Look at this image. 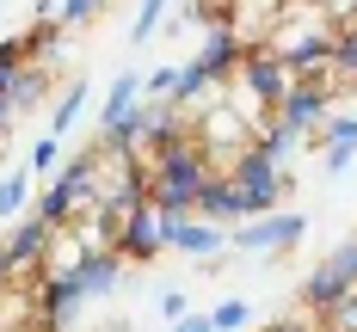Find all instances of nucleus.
<instances>
[{
  "instance_id": "obj_1",
  "label": "nucleus",
  "mask_w": 357,
  "mask_h": 332,
  "mask_svg": "<svg viewBox=\"0 0 357 332\" xmlns=\"http://www.w3.org/2000/svg\"><path fill=\"white\" fill-rule=\"evenodd\" d=\"M333 43H339V19L321 0H284V13L265 31V49H278L296 68V80H326L333 74Z\"/></svg>"
},
{
  "instance_id": "obj_2",
  "label": "nucleus",
  "mask_w": 357,
  "mask_h": 332,
  "mask_svg": "<svg viewBox=\"0 0 357 332\" xmlns=\"http://www.w3.org/2000/svg\"><path fill=\"white\" fill-rule=\"evenodd\" d=\"M215 173H222V160L197 136H173L167 148L148 154V203L167 210V216H197V191Z\"/></svg>"
},
{
  "instance_id": "obj_3",
  "label": "nucleus",
  "mask_w": 357,
  "mask_h": 332,
  "mask_svg": "<svg viewBox=\"0 0 357 332\" xmlns=\"http://www.w3.org/2000/svg\"><path fill=\"white\" fill-rule=\"evenodd\" d=\"M99 166H105V148L93 142L86 154H74L68 166H62V179L31 203V216L50 221V228H74L80 216H93L99 210Z\"/></svg>"
},
{
  "instance_id": "obj_4",
  "label": "nucleus",
  "mask_w": 357,
  "mask_h": 332,
  "mask_svg": "<svg viewBox=\"0 0 357 332\" xmlns=\"http://www.w3.org/2000/svg\"><path fill=\"white\" fill-rule=\"evenodd\" d=\"M222 173H228V179L247 191L252 216H271V210H284V203H289V191H296V173H289L284 160H271L265 148H252V142L241 148V154H234Z\"/></svg>"
},
{
  "instance_id": "obj_5",
  "label": "nucleus",
  "mask_w": 357,
  "mask_h": 332,
  "mask_svg": "<svg viewBox=\"0 0 357 332\" xmlns=\"http://www.w3.org/2000/svg\"><path fill=\"white\" fill-rule=\"evenodd\" d=\"M228 86H241L247 99H259L265 111H278L289 99V86H296V68H289L278 49H265V43H252L247 56H241V74L228 80Z\"/></svg>"
},
{
  "instance_id": "obj_6",
  "label": "nucleus",
  "mask_w": 357,
  "mask_h": 332,
  "mask_svg": "<svg viewBox=\"0 0 357 332\" xmlns=\"http://www.w3.org/2000/svg\"><path fill=\"white\" fill-rule=\"evenodd\" d=\"M302 234H308V216L271 210V216H252V221H241V228H228V246H234V253H296Z\"/></svg>"
},
{
  "instance_id": "obj_7",
  "label": "nucleus",
  "mask_w": 357,
  "mask_h": 332,
  "mask_svg": "<svg viewBox=\"0 0 357 332\" xmlns=\"http://www.w3.org/2000/svg\"><path fill=\"white\" fill-rule=\"evenodd\" d=\"M191 136L210 148L222 166H228V160H234V154L252 142V129L241 123V111L228 105V99H210V105H197V111H191Z\"/></svg>"
},
{
  "instance_id": "obj_8",
  "label": "nucleus",
  "mask_w": 357,
  "mask_h": 332,
  "mask_svg": "<svg viewBox=\"0 0 357 332\" xmlns=\"http://www.w3.org/2000/svg\"><path fill=\"white\" fill-rule=\"evenodd\" d=\"M333 99H339V86H333V80H296V86H289V99L278 105V123H289L296 136H314L326 117H333Z\"/></svg>"
},
{
  "instance_id": "obj_9",
  "label": "nucleus",
  "mask_w": 357,
  "mask_h": 332,
  "mask_svg": "<svg viewBox=\"0 0 357 332\" xmlns=\"http://www.w3.org/2000/svg\"><path fill=\"white\" fill-rule=\"evenodd\" d=\"M160 210L154 203H136L130 216L117 221V258L123 264H148V258H160Z\"/></svg>"
},
{
  "instance_id": "obj_10",
  "label": "nucleus",
  "mask_w": 357,
  "mask_h": 332,
  "mask_svg": "<svg viewBox=\"0 0 357 332\" xmlns=\"http://www.w3.org/2000/svg\"><path fill=\"white\" fill-rule=\"evenodd\" d=\"M241 56H247V43H241V31H234V25L222 19V25H210V37H204V49H197L191 62H197V68L210 74L215 86H228V80L241 74Z\"/></svg>"
},
{
  "instance_id": "obj_11",
  "label": "nucleus",
  "mask_w": 357,
  "mask_h": 332,
  "mask_svg": "<svg viewBox=\"0 0 357 332\" xmlns=\"http://www.w3.org/2000/svg\"><path fill=\"white\" fill-rule=\"evenodd\" d=\"M197 216L215 221V228H241V221H252V203H247V191L228 179V173H215V179L197 191Z\"/></svg>"
},
{
  "instance_id": "obj_12",
  "label": "nucleus",
  "mask_w": 357,
  "mask_h": 332,
  "mask_svg": "<svg viewBox=\"0 0 357 332\" xmlns=\"http://www.w3.org/2000/svg\"><path fill=\"white\" fill-rule=\"evenodd\" d=\"M80 308H86V283H80V271H68V277H43V295H37L43 326H74Z\"/></svg>"
},
{
  "instance_id": "obj_13",
  "label": "nucleus",
  "mask_w": 357,
  "mask_h": 332,
  "mask_svg": "<svg viewBox=\"0 0 357 332\" xmlns=\"http://www.w3.org/2000/svg\"><path fill=\"white\" fill-rule=\"evenodd\" d=\"M351 290H357L351 277H345L333 258H321V264H308V277H302V290H296V295H302V308H308V314H326L339 295H351Z\"/></svg>"
},
{
  "instance_id": "obj_14",
  "label": "nucleus",
  "mask_w": 357,
  "mask_h": 332,
  "mask_svg": "<svg viewBox=\"0 0 357 332\" xmlns=\"http://www.w3.org/2000/svg\"><path fill=\"white\" fill-rule=\"evenodd\" d=\"M50 234H56V228H50V221H37L31 210H25V216L13 221V234H6V253H13V264H19V271H25V264H43Z\"/></svg>"
},
{
  "instance_id": "obj_15",
  "label": "nucleus",
  "mask_w": 357,
  "mask_h": 332,
  "mask_svg": "<svg viewBox=\"0 0 357 332\" xmlns=\"http://www.w3.org/2000/svg\"><path fill=\"white\" fill-rule=\"evenodd\" d=\"M80 264H86V240H80L74 228H56V234H50V246H43V264H37V271H43V277H68V271H80Z\"/></svg>"
},
{
  "instance_id": "obj_16",
  "label": "nucleus",
  "mask_w": 357,
  "mask_h": 332,
  "mask_svg": "<svg viewBox=\"0 0 357 332\" xmlns=\"http://www.w3.org/2000/svg\"><path fill=\"white\" fill-rule=\"evenodd\" d=\"M142 105V74L136 68H123L117 80H111V93H105V105H99V129H111L117 117H130V111Z\"/></svg>"
},
{
  "instance_id": "obj_17",
  "label": "nucleus",
  "mask_w": 357,
  "mask_h": 332,
  "mask_svg": "<svg viewBox=\"0 0 357 332\" xmlns=\"http://www.w3.org/2000/svg\"><path fill=\"white\" fill-rule=\"evenodd\" d=\"M80 283H86V301H105V295L123 283V258H117V253H86Z\"/></svg>"
},
{
  "instance_id": "obj_18",
  "label": "nucleus",
  "mask_w": 357,
  "mask_h": 332,
  "mask_svg": "<svg viewBox=\"0 0 357 332\" xmlns=\"http://www.w3.org/2000/svg\"><path fill=\"white\" fill-rule=\"evenodd\" d=\"M86 99H93V86H86V80H68V93L50 111V136H68L74 123H80V111H86Z\"/></svg>"
},
{
  "instance_id": "obj_19",
  "label": "nucleus",
  "mask_w": 357,
  "mask_h": 332,
  "mask_svg": "<svg viewBox=\"0 0 357 332\" xmlns=\"http://www.w3.org/2000/svg\"><path fill=\"white\" fill-rule=\"evenodd\" d=\"M252 148H265V154H271V160H296V154H302V148H308V136H296V129H289V123H265V129H259V136H252Z\"/></svg>"
},
{
  "instance_id": "obj_20",
  "label": "nucleus",
  "mask_w": 357,
  "mask_h": 332,
  "mask_svg": "<svg viewBox=\"0 0 357 332\" xmlns=\"http://www.w3.org/2000/svg\"><path fill=\"white\" fill-rule=\"evenodd\" d=\"M333 86H357V19L339 25V43H333Z\"/></svg>"
},
{
  "instance_id": "obj_21",
  "label": "nucleus",
  "mask_w": 357,
  "mask_h": 332,
  "mask_svg": "<svg viewBox=\"0 0 357 332\" xmlns=\"http://www.w3.org/2000/svg\"><path fill=\"white\" fill-rule=\"evenodd\" d=\"M31 68V56H25V37H13V43H0V111H13V80Z\"/></svg>"
},
{
  "instance_id": "obj_22",
  "label": "nucleus",
  "mask_w": 357,
  "mask_h": 332,
  "mask_svg": "<svg viewBox=\"0 0 357 332\" xmlns=\"http://www.w3.org/2000/svg\"><path fill=\"white\" fill-rule=\"evenodd\" d=\"M43 99H50V68H37V62H31V68L13 80V117H19V111H37Z\"/></svg>"
},
{
  "instance_id": "obj_23",
  "label": "nucleus",
  "mask_w": 357,
  "mask_h": 332,
  "mask_svg": "<svg viewBox=\"0 0 357 332\" xmlns=\"http://www.w3.org/2000/svg\"><path fill=\"white\" fill-rule=\"evenodd\" d=\"M31 210V173H6L0 179V221H19Z\"/></svg>"
},
{
  "instance_id": "obj_24",
  "label": "nucleus",
  "mask_w": 357,
  "mask_h": 332,
  "mask_svg": "<svg viewBox=\"0 0 357 332\" xmlns=\"http://www.w3.org/2000/svg\"><path fill=\"white\" fill-rule=\"evenodd\" d=\"M308 148H357V117H326L308 136Z\"/></svg>"
},
{
  "instance_id": "obj_25",
  "label": "nucleus",
  "mask_w": 357,
  "mask_h": 332,
  "mask_svg": "<svg viewBox=\"0 0 357 332\" xmlns=\"http://www.w3.org/2000/svg\"><path fill=\"white\" fill-rule=\"evenodd\" d=\"M210 320H215V332H247L252 326V301L228 295V301H215V308H210Z\"/></svg>"
},
{
  "instance_id": "obj_26",
  "label": "nucleus",
  "mask_w": 357,
  "mask_h": 332,
  "mask_svg": "<svg viewBox=\"0 0 357 332\" xmlns=\"http://www.w3.org/2000/svg\"><path fill=\"white\" fill-rule=\"evenodd\" d=\"M314 326H321V332H357V290L339 295L326 314H314Z\"/></svg>"
},
{
  "instance_id": "obj_27",
  "label": "nucleus",
  "mask_w": 357,
  "mask_h": 332,
  "mask_svg": "<svg viewBox=\"0 0 357 332\" xmlns=\"http://www.w3.org/2000/svg\"><path fill=\"white\" fill-rule=\"evenodd\" d=\"M56 49H62V25H56V19H43V25H37V31L25 37V56H31L37 68H43V62H50Z\"/></svg>"
},
{
  "instance_id": "obj_28",
  "label": "nucleus",
  "mask_w": 357,
  "mask_h": 332,
  "mask_svg": "<svg viewBox=\"0 0 357 332\" xmlns=\"http://www.w3.org/2000/svg\"><path fill=\"white\" fill-rule=\"evenodd\" d=\"M99 6H105V0H62V6H56V13H62L56 25H62V31H80V25L99 19Z\"/></svg>"
},
{
  "instance_id": "obj_29",
  "label": "nucleus",
  "mask_w": 357,
  "mask_h": 332,
  "mask_svg": "<svg viewBox=\"0 0 357 332\" xmlns=\"http://www.w3.org/2000/svg\"><path fill=\"white\" fill-rule=\"evenodd\" d=\"M160 13H167V0H142L136 6V25H130V43H148V37L160 31Z\"/></svg>"
},
{
  "instance_id": "obj_30",
  "label": "nucleus",
  "mask_w": 357,
  "mask_h": 332,
  "mask_svg": "<svg viewBox=\"0 0 357 332\" xmlns=\"http://www.w3.org/2000/svg\"><path fill=\"white\" fill-rule=\"evenodd\" d=\"M173 86H178V68H148V74H142V99H148V105L173 99Z\"/></svg>"
},
{
  "instance_id": "obj_31",
  "label": "nucleus",
  "mask_w": 357,
  "mask_h": 332,
  "mask_svg": "<svg viewBox=\"0 0 357 332\" xmlns=\"http://www.w3.org/2000/svg\"><path fill=\"white\" fill-rule=\"evenodd\" d=\"M351 160H357V148H321V173H326V179H345Z\"/></svg>"
},
{
  "instance_id": "obj_32",
  "label": "nucleus",
  "mask_w": 357,
  "mask_h": 332,
  "mask_svg": "<svg viewBox=\"0 0 357 332\" xmlns=\"http://www.w3.org/2000/svg\"><path fill=\"white\" fill-rule=\"evenodd\" d=\"M56 154H62V136H43V142L31 148V166H25V173H31V179H37V173H50V166H56Z\"/></svg>"
},
{
  "instance_id": "obj_33",
  "label": "nucleus",
  "mask_w": 357,
  "mask_h": 332,
  "mask_svg": "<svg viewBox=\"0 0 357 332\" xmlns=\"http://www.w3.org/2000/svg\"><path fill=\"white\" fill-rule=\"evenodd\" d=\"M185 314H191V295H185V290H160V320H167V326H178Z\"/></svg>"
},
{
  "instance_id": "obj_34",
  "label": "nucleus",
  "mask_w": 357,
  "mask_h": 332,
  "mask_svg": "<svg viewBox=\"0 0 357 332\" xmlns=\"http://www.w3.org/2000/svg\"><path fill=\"white\" fill-rule=\"evenodd\" d=\"M259 332H321V326H314V314H308V320H302V314H278V320H265Z\"/></svg>"
},
{
  "instance_id": "obj_35",
  "label": "nucleus",
  "mask_w": 357,
  "mask_h": 332,
  "mask_svg": "<svg viewBox=\"0 0 357 332\" xmlns=\"http://www.w3.org/2000/svg\"><path fill=\"white\" fill-rule=\"evenodd\" d=\"M321 6L339 19V25H351V19H357V0H321Z\"/></svg>"
},
{
  "instance_id": "obj_36",
  "label": "nucleus",
  "mask_w": 357,
  "mask_h": 332,
  "mask_svg": "<svg viewBox=\"0 0 357 332\" xmlns=\"http://www.w3.org/2000/svg\"><path fill=\"white\" fill-rule=\"evenodd\" d=\"M173 332H215V320H210V314H185Z\"/></svg>"
},
{
  "instance_id": "obj_37",
  "label": "nucleus",
  "mask_w": 357,
  "mask_h": 332,
  "mask_svg": "<svg viewBox=\"0 0 357 332\" xmlns=\"http://www.w3.org/2000/svg\"><path fill=\"white\" fill-rule=\"evenodd\" d=\"M13 277H19V264H13V253H6V240H0V290H6Z\"/></svg>"
},
{
  "instance_id": "obj_38",
  "label": "nucleus",
  "mask_w": 357,
  "mask_h": 332,
  "mask_svg": "<svg viewBox=\"0 0 357 332\" xmlns=\"http://www.w3.org/2000/svg\"><path fill=\"white\" fill-rule=\"evenodd\" d=\"M6 123H19V117H13V111H0V129H6Z\"/></svg>"
}]
</instances>
